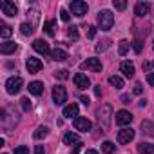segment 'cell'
<instances>
[{
  "mask_svg": "<svg viewBox=\"0 0 154 154\" xmlns=\"http://www.w3.org/2000/svg\"><path fill=\"white\" fill-rule=\"evenodd\" d=\"M96 116H98V122H100V127L103 129V132H107L109 131V127H111V116H112V107L111 105H102L100 109H98V112H96Z\"/></svg>",
  "mask_w": 154,
  "mask_h": 154,
  "instance_id": "obj_1",
  "label": "cell"
},
{
  "mask_svg": "<svg viewBox=\"0 0 154 154\" xmlns=\"http://www.w3.org/2000/svg\"><path fill=\"white\" fill-rule=\"evenodd\" d=\"M112 24H114V15H112L111 11L103 9V11L98 13V27H100L102 31H109V29L112 27Z\"/></svg>",
  "mask_w": 154,
  "mask_h": 154,
  "instance_id": "obj_2",
  "label": "cell"
},
{
  "mask_svg": "<svg viewBox=\"0 0 154 154\" xmlns=\"http://www.w3.org/2000/svg\"><path fill=\"white\" fill-rule=\"evenodd\" d=\"M24 85V80H22V76H11V78L6 82V91L9 94H18L20 89Z\"/></svg>",
  "mask_w": 154,
  "mask_h": 154,
  "instance_id": "obj_3",
  "label": "cell"
},
{
  "mask_svg": "<svg viewBox=\"0 0 154 154\" xmlns=\"http://www.w3.org/2000/svg\"><path fill=\"white\" fill-rule=\"evenodd\" d=\"M69 9H71V13L74 17H84L87 13L89 6H87V2H82V0H72V2L69 4Z\"/></svg>",
  "mask_w": 154,
  "mask_h": 154,
  "instance_id": "obj_4",
  "label": "cell"
},
{
  "mask_svg": "<svg viewBox=\"0 0 154 154\" xmlns=\"http://www.w3.org/2000/svg\"><path fill=\"white\" fill-rule=\"evenodd\" d=\"M53 102H54L56 105H63V103L67 102V91H65L63 85L53 87Z\"/></svg>",
  "mask_w": 154,
  "mask_h": 154,
  "instance_id": "obj_5",
  "label": "cell"
},
{
  "mask_svg": "<svg viewBox=\"0 0 154 154\" xmlns=\"http://www.w3.org/2000/svg\"><path fill=\"white\" fill-rule=\"evenodd\" d=\"M72 123H74V129H76V131H80V132H87V131H91V127H93L91 120H87V118H84V116L74 118Z\"/></svg>",
  "mask_w": 154,
  "mask_h": 154,
  "instance_id": "obj_6",
  "label": "cell"
},
{
  "mask_svg": "<svg viewBox=\"0 0 154 154\" xmlns=\"http://www.w3.org/2000/svg\"><path fill=\"white\" fill-rule=\"evenodd\" d=\"M82 69H89L93 72H102V62L98 58H87L85 62H82Z\"/></svg>",
  "mask_w": 154,
  "mask_h": 154,
  "instance_id": "obj_7",
  "label": "cell"
},
{
  "mask_svg": "<svg viewBox=\"0 0 154 154\" xmlns=\"http://www.w3.org/2000/svg\"><path fill=\"white\" fill-rule=\"evenodd\" d=\"M72 80H74V85L78 87L80 91H84V89H87L89 85H91V82H89V78L84 74V72H76L74 76H72Z\"/></svg>",
  "mask_w": 154,
  "mask_h": 154,
  "instance_id": "obj_8",
  "label": "cell"
},
{
  "mask_svg": "<svg viewBox=\"0 0 154 154\" xmlns=\"http://www.w3.org/2000/svg\"><path fill=\"white\" fill-rule=\"evenodd\" d=\"M26 67H27V71H29L31 74H35V72H40L44 65H42V62H40L38 58L29 56V58H27V62H26Z\"/></svg>",
  "mask_w": 154,
  "mask_h": 154,
  "instance_id": "obj_9",
  "label": "cell"
},
{
  "mask_svg": "<svg viewBox=\"0 0 154 154\" xmlns=\"http://www.w3.org/2000/svg\"><path fill=\"white\" fill-rule=\"evenodd\" d=\"M33 49H35L36 53L44 54V56H47V54H51V53H53V51L49 49V44H47V42H44V40H35V42H33Z\"/></svg>",
  "mask_w": 154,
  "mask_h": 154,
  "instance_id": "obj_10",
  "label": "cell"
},
{
  "mask_svg": "<svg viewBox=\"0 0 154 154\" xmlns=\"http://www.w3.org/2000/svg\"><path fill=\"white\" fill-rule=\"evenodd\" d=\"M0 8H2V13L6 17H17V13H18V8L13 2H8V0H4V2L0 4Z\"/></svg>",
  "mask_w": 154,
  "mask_h": 154,
  "instance_id": "obj_11",
  "label": "cell"
},
{
  "mask_svg": "<svg viewBox=\"0 0 154 154\" xmlns=\"http://www.w3.org/2000/svg\"><path fill=\"white\" fill-rule=\"evenodd\" d=\"M132 122V114L129 111H118L116 112V125H129Z\"/></svg>",
  "mask_w": 154,
  "mask_h": 154,
  "instance_id": "obj_12",
  "label": "cell"
},
{
  "mask_svg": "<svg viewBox=\"0 0 154 154\" xmlns=\"http://www.w3.org/2000/svg\"><path fill=\"white\" fill-rule=\"evenodd\" d=\"M134 138V131L132 129H122V131H118V141L122 143V145H125V143H129L131 140Z\"/></svg>",
  "mask_w": 154,
  "mask_h": 154,
  "instance_id": "obj_13",
  "label": "cell"
},
{
  "mask_svg": "<svg viewBox=\"0 0 154 154\" xmlns=\"http://www.w3.org/2000/svg\"><path fill=\"white\" fill-rule=\"evenodd\" d=\"M78 103H69L65 109H63V116L65 118H78Z\"/></svg>",
  "mask_w": 154,
  "mask_h": 154,
  "instance_id": "obj_14",
  "label": "cell"
},
{
  "mask_svg": "<svg viewBox=\"0 0 154 154\" xmlns=\"http://www.w3.org/2000/svg\"><path fill=\"white\" fill-rule=\"evenodd\" d=\"M63 143H65V145H78V143H82V141H80V138H78V134H76V132L69 131V132H65V136H63Z\"/></svg>",
  "mask_w": 154,
  "mask_h": 154,
  "instance_id": "obj_15",
  "label": "cell"
},
{
  "mask_svg": "<svg viewBox=\"0 0 154 154\" xmlns=\"http://www.w3.org/2000/svg\"><path fill=\"white\" fill-rule=\"evenodd\" d=\"M149 9H150V4L149 2H138L136 8H134V15L136 17H145L149 13Z\"/></svg>",
  "mask_w": 154,
  "mask_h": 154,
  "instance_id": "obj_16",
  "label": "cell"
},
{
  "mask_svg": "<svg viewBox=\"0 0 154 154\" xmlns=\"http://www.w3.org/2000/svg\"><path fill=\"white\" fill-rule=\"evenodd\" d=\"M51 58H53L54 62H65V60L69 58V54H67V51H63V49L56 47V49H53V53H51Z\"/></svg>",
  "mask_w": 154,
  "mask_h": 154,
  "instance_id": "obj_17",
  "label": "cell"
},
{
  "mask_svg": "<svg viewBox=\"0 0 154 154\" xmlns=\"http://www.w3.org/2000/svg\"><path fill=\"white\" fill-rule=\"evenodd\" d=\"M120 71L123 72V76H127V78H132L134 76V65L131 62H122L120 63Z\"/></svg>",
  "mask_w": 154,
  "mask_h": 154,
  "instance_id": "obj_18",
  "label": "cell"
},
{
  "mask_svg": "<svg viewBox=\"0 0 154 154\" xmlns=\"http://www.w3.org/2000/svg\"><path fill=\"white\" fill-rule=\"evenodd\" d=\"M27 89H29V93H31V94L40 96V94L44 93V84H42V82H31Z\"/></svg>",
  "mask_w": 154,
  "mask_h": 154,
  "instance_id": "obj_19",
  "label": "cell"
},
{
  "mask_svg": "<svg viewBox=\"0 0 154 154\" xmlns=\"http://www.w3.org/2000/svg\"><path fill=\"white\" fill-rule=\"evenodd\" d=\"M17 51V44L15 42H4L2 45H0V53L2 54H11Z\"/></svg>",
  "mask_w": 154,
  "mask_h": 154,
  "instance_id": "obj_20",
  "label": "cell"
},
{
  "mask_svg": "<svg viewBox=\"0 0 154 154\" xmlns=\"http://www.w3.org/2000/svg\"><path fill=\"white\" fill-rule=\"evenodd\" d=\"M138 152H140V154H154V145L143 141V143L138 145Z\"/></svg>",
  "mask_w": 154,
  "mask_h": 154,
  "instance_id": "obj_21",
  "label": "cell"
},
{
  "mask_svg": "<svg viewBox=\"0 0 154 154\" xmlns=\"http://www.w3.org/2000/svg\"><path fill=\"white\" fill-rule=\"evenodd\" d=\"M109 84H111L112 87H116V89H122V87H123V78H122V76L112 74L111 78H109Z\"/></svg>",
  "mask_w": 154,
  "mask_h": 154,
  "instance_id": "obj_22",
  "label": "cell"
},
{
  "mask_svg": "<svg viewBox=\"0 0 154 154\" xmlns=\"http://www.w3.org/2000/svg\"><path fill=\"white\" fill-rule=\"evenodd\" d=\"M33 31H35V29H33V26H31V24H27V22H24V24L20 26V33H22L24 36H31V35H33Z\"/></svg>",
  "mask_w": 154,
  "mask_h": 154,
  "instance_id": "obj_23",
  "label": "cell"
},
{
  "mask_svg": "<svg viewBox=\"0 0 154 154\" xmlns=\"http://www.w3.org/2000/svg\"><path fill=\"white\" fill-rule=\"evenodd\" d=\"M47 134H49V129H47V127H38L33 136H35V140H42V138H45Z\"/></svg>",
  "mask_w": 154,
  "mask_h": 154,
  "instance_id": "obj_24",
  "label": "cell"
},
{
  "mask_svg": "<svg viewBox=\"0 0 154 154\" xmlns=\"http://www.w3.org/2000/svg\"><path fill=\"white\" fill-rule=\"evenodd\" d=\"M11 33H13V29H11L8 24H2V26H0V36H2V38H9Z\"/></svg>",
  "mask_w": 154,
  "mask_h": 154,
  "instance_id": "obj_25",
  "label": "cell"
},
{
  "mask_svg": "<svg viewBox=\"0 0 154 154\" xmlns=\"http://www.w3.org/2000/svg\"><path fill=\"white\" fill-rule=\"evenodd\" d=\"M114 149H116V145H114L112 141H103V143H102V150H103L105 154H112Z\"/></svg>",
  "mask_w": 154,
  "mask_h": 154,
  "instance_id": "obj_26",
  "label": "cell"
},
{
  "mask_svg": "<svg viewBox=\"0 0 154 154\" xmlns=\"http://www.w3.org/2000/svg\"><path fill=\"white\" fill-rule=\"evenodd\" d=\"M53 27H54V20H47V22L44 24V31H45L49 36H54V29H53Z\"/></svg>",
  "mask_w": 154,
  "mask_h": 154,
  "instance_id": "obj_27",
  "label": "cell"
},
{
  "mask_svg": "<svg viewBox=\"0 0 154 154\" xmlns=\"http://www.w3.org/2000/svg\"><path fill=\"white\" fill-rule=\"evenodd\" d=\"M127 51H129V42H127V40H122V42H120V45H118V53H120L122 56H125V54H127Z\"/></svg>",
  "mask_w": 154,
  "mask_h": 154,
  "instance_id": "obj_28",
  "label": "cell"
},
{
  "mask_svg": "<svg viewBox=\"0 0 154 154\" xmlns=\"http://www.w3.org/2000/svg\"><path fill=\"white\" fill-rule=\"evenodd\" d=\"M67 36H69L71 40H78V36H80V35H78V27H74V26L69 27V29H67Z\"/></svg>",
  "mask_w": 154,
  "mask_h": 154,
  "instance_id": "obj_29",
  "label": "cell"
},
{
  "mask_svg": "<svg viewBox=\"0 0 154 154\" xmlns=\"http://www.w3.org/2000/svg\"><path fill=\"white\" fill-rule=\"evenodd\" d=\"M54 78H58V80H67V78H69V71H65V69L56 71V72H54Z\"/></svg>",
  "mask_w": 154,
  "mask_h": 154,
  "instance_id": "obj_30",
  "label": "cell"
},
{
  "mask_svg": "<svg viewBox=\"0 0 154 154\" xmlns=\"http://www.w3.org/2000/svg\"><path fill=\"white\" fill-rule=\"evenodd\" d=\"M112 6H114V9H118V11H123V9L127 8V2H125V0H114Z\"/></svg>",
  "mask_w": 154,
  "mask_h": 154,
  "instance_id": "obj_31",
  "label": "cell"
},
{
  "mask_svg": "<svg viewBox=\"0 0 154 154\" xmlns=\"http://www.w3.org/2000/svg\"><path fill=\"white\" fill-rule=\"evenodd\" d=\"M20 105H22V109H24V111H29V109H31V100L26 96V98H22V100H20Z\"/></svg>",
  "mask_w": 154,
  "mask_h": 154,
  "instance_id": "obj_32",
  "label": "cell"
},
{
  "mask_svg": "<svg viewBox=\"0 0 154 154\" xmlns=\"http://www.w3.org/2000/svg\"><path fill=\"white\" fill-rule=\"evenodd\" d=\"M109 44H111L109 40H107V42H102V44H98V45H96V53H102V51H105V49L109 47Z\"/></svg>",
  "mask_w": 154,
  "mask_h": 154,
  "instance_id": "obj_33",
  "label": "cell"
},
{
  "mask_svg": "<svg viewBox=\"0 0 154 154\" xmlns=\"http://www.w3.org/2000/svg\"><path fill=\"white\" fill-rule=\"evenodd\" d=\"M15 154H29V149L26 145H20V147L15 149Z\"/></svg>",
  "mask_w": 154,
  "mask_h": 154,
  "instance_id": "obj_34",
  "label": "cell"
},
{
  "mask_svg": "<svg viewBox=\"0 0 154 154\" xmlns=\"http://www.w3.org/2000/svg\"><path fill=\"white\" fill-rule=\"evenodd\" d=\"M60 18H62L63 22H69V20H71V15H69L65 9H62V11H60Z\"/></svg>",
  "mask_w": 154,
  "mask_h": 154,
  "instance_id": "obj_35",
  "label": "cell"
},
{
  "mask_svg": "<svg viewBox=\"0 0 154 154\" xmlns=\"http://www.w3.org/2000/svg\"><path fill=\"white\" fill-rule=\"evenodd\" d=\"M87 36H89V38H94V36H96V27H94V26H89V27H87Z\"/></svg>",
  "mask_w": 154,
  "mask_h": 154,
  "instance_id": "obj_36",
  "label": "cell"
},
{
  "mask_svg": "<svg viewBox=\"0 0 154 154\" xmlns=\"http://www.w3.org/2000/svg\"><path fill=\"white\" fill-rule=\"evenodd\" d=\"M132 47H134L136 53H141V47H143V45H141V40H134V42H132Z\"/></svg>",
  "mask_w": 154,
  "mask_h": 154,
  "instance_id": "obj_37",
  "label": "cell"
},
{
  "mask_svg": "<svg viewBox=\"0 0 154 154\" xmlns=\"http://www.w3.org/2000/svg\"><path fill=\"white\" fill-rule=\"evenodd\" d=\"M143 93V85L141 84H136L134 85V94H141Z\"/></svg>",
  "mask_w": 154,
  "mask_h": 154,
  "instance_id": "obj_38",
  "label": "cell"
},
{
  "mask_svg": "<svg viewBox=\"0 0 154 154\" xmlns=\"http://www.w3.org/2000/svg\"><path fill=\"white\" fill-rule=\"evenodd\" d=\"M143 69H145V71L154 69V62H145V63H143Z\"/></svg>",
  "mask_w": 154,
  "mask_h": 154,
  "instance_id": "obj_39",
  "label": "cell"
},
{
  "mask_svg": "<svg viewBox=\"0 0 154 154\" xmlns=\"http://www.w3.org/2000/svg\"><path fill=\"white\" fill-rule=\"evenodd\" d=\"M147 82H149V85H154V72L147 74Z\"/></svg>",
  "mask_w": 154,
  "mask_h": 154,
  "instance_id": "obj_40",
  "label": "cell"
},
{
  "mask_svg": "<svg viewBox=\"0 0 154 154\" xmlns=\"http://www.w3.org/2000/svg\"><path fill=\"white\" fill-rule=\"evenodd\" d=\"M80 149H82V143H78V145H74V149L71 150V154H78V152H80Z\"/></svg>",
  "mask_w": 154,
  "mask_h": 154,
  "instance_id": "obj_41",
  "label": "cell"
},
{
  "mask_svg": "<svg viewBox=\"0 0 154 154\" xmlns=\"http://www.w3.org/2000/svg\"><path fill=\"white\" fill-rule=\"evenodd\" d=\"M80 102H82L84 105H89V103H91V100H89L87 96H80Z\"/></svg>",
  "mask_w": 154,
  "mask_h": 154,
  "instance_id": "obj_42",
  "label": "cell"
},
{
  "mask_svg": "<svg viewBox=\"0 0 154 154\" xmlns=\"http://www.w3.org/2000/svg\"><path fill=\"white\" fill-rule=\"evenodd\" d=\"M45 150H44V147L42 145H36V149H35V154H44Z\"/></svg>",
  "mask_w": 154,
  "mask_h": 154,
  "instance_id": "obj_43",
  "label": "cell"
},
{
  "mask_svg": "<svg viewBox=\"0 0 154 154\" xmlns=\"http://www.w3.org/2000/svg\"><path fill=\"white\" fill-rule=\"evenodd\" d=\"M94 94H96V96H102V87H100V85L94 87Z\"/></svg>",
  "mask_w": 154,
  "mask_h": 154,
  "instance_id": "obj_44",
  "label": "cell"
},
{
  "mask_svg": "<svg viewBox=\"0 0 154 154\" xmlns=\"http://www.w3.org/2000/svg\"><path fill=\"white\" fill-rule=\"evenodd\" d=\"M129 100H131V98H129V96H127V94H123V96H122V102H123V103H131V102H129Z\"/></svg>",
  "mask_w": 154,
  "mask_h": 154,
  "instance_id": "obj_45",
  "label": "cell"
},
{
  "mask_svg": "<svg viewBox=\"0 0 154 154\" xmlns=\"http://www.w3.org/2000/svg\"><path fill=\"white\" fill-rule=\"evenodd\" d=\"M85 154H98V150H94V149H89V150H87Z\"/></svg>",
  "mask_w": 154,
  "mask_h": 154,
  "instance_id": "obj_46",
  "label": "cell"
},
{
  "mask_svg": "<svg viewBox=\"0 0 154 154\" xmlns=\"http://www.w3.org/2000/svg\"><path fill=\"white\" fill-rule=\"evenodd\" d=\"M4 154H6V152H4Z\"/></svg>",
  "mask_w": 154,
  "mask_h": 154,
  "instance_id": "obj_47",
  "label": "cell"
}]
</instances>
